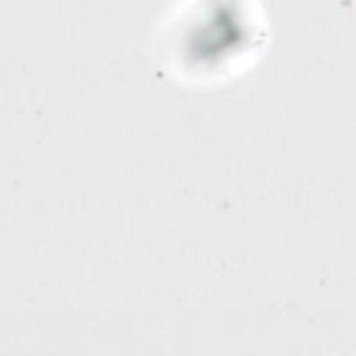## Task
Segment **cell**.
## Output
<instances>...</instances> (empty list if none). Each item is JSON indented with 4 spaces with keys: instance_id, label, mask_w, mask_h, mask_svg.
<instances>
[{
    "instance_id": "1",
    "label": "cell",
    "mask_w": 356,
    "mask_h": 356,
    "mask_svg": "<svg viewBox=\"0 0 356 356\" xmlns=\"http://www.w3.org/2000/svg\"><path fill=\"white\" fill-rule=\"evenodd\" d=\"M263 42L264 26L254 11H184L163 46L171 72L214 81L242 70Z\"/></svg>"
}]
</instances>
